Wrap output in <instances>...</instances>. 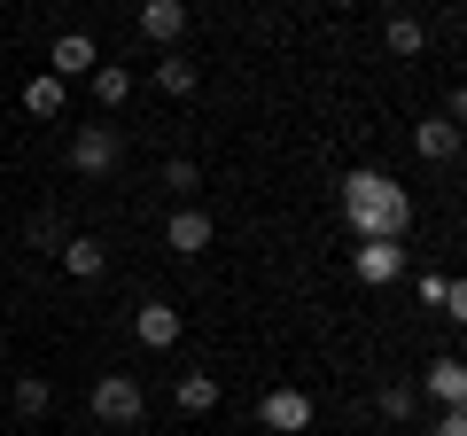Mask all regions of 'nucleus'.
Segmentation results:
<instances>
[{
    "label": "nucleus",
    "mask_w": 467,
    "mask_h": 436,
    "mask_svg": "<svg viewBox=\"0 0 467 436\" xmlns=\"http://www.w3.org/2000/svg\"><path fill=\"white\" fill-rule=\"evenodd\" d=\"M405 273V242H358V281L367 288H389Z\"/></svg>",
    "instance_id": "nucleus-5"
},
{
    "label": "nucleus",
    "mask_w": 467,
    "mask_h": 436,
    "mask_svg": "<svg viewBox=\"0 0 467 436\" xmlns=\"http://www.w3.org/2000/svg\"><path fill=\"white\" fill-rule=\"evenodd\" d=\"M343 218L358 242H405L413 226V195H405L389 171H350L343 180Z\"/></svg>",
    "instance_id": "nucleus-1"
},
{
    "label": "nucleus",
    "mask_w": 467,
    "mask_h": 436,
    "mask_svg": "<svg viewBox=\"0 0 467 436\" xmlns=\"http://www.w3.org/2000/svg\"><path fill=\"white\" fill-rule=\"evenodd\" d=\"M149 86H156V94H171V101H180V94H195V86H202V70H195V63H180V55H164V63L149 70Z\"/></svg>",
    "instance_id": "nucleus-12"
},
{
    "label": "nucleus",
    "mask_w": 467,
    "mask_h": 436,
    "mask_svg": "<svg viewBox=\"0 0 467 436\" xmlns=\"http://www.w3.org/2000/svg\"><path fill=\"white\" fill-rule=\"evenodd\" d=\"M47 405H55V382H47V374H16V413L39 420Z\"/></svg>",
    "instance_id": "nucleus-16"
},
{
    "label": "nucleus",
    "mask_w": 467,
    "mask_h": 436,
    "mask_svg": "<svg viewBox=\"0 0 467 436\" xmlns=\"http://www.w3.org/2000/svg\"><path fill=\"white\" fill-rule=\"evenodd\" d=\"M413 149L429 156V164H451V156H460V125H451V118H429V125H413Z\"/></svg>",
    "instance_id": "nucleus-11"
},
{
    "label": "nucleus",
    "mask_w": 467,
    "mask_h": 436,
    "mask_svg": "<svg viewBox=\"0 0 467 436\" xmlns=\"http://www.w3.org/2000/svg\"><path fill=\"white\" fill-rule=\"evenodd\" d=\"M24 109L32 118H63V78H32L24 86Z\"/></svg>",
    "instance_id": "nucleus-19"
},
{
    "label": "nucleus",
    "mask_w": 467,
    "mask_h": 436,
    "mask_svg": "<svg viewBox=\"0 0 467 436\" xmlns=\"http://www.w3.org/2000/svg\"><path fill=\"white\" fill-rule=\"evenodd\" d=\"M164 187H171V195H195V187H202V171L187 164V156H171V164H164Z\"/></svg>",
    "instance_id": "nucleus-21"
},
{
    "label": "nucleus",
    "mask_w": 467,
    "mask_h": 436,
    "mask_svg": "<svg viewBox=\"0 0 467 436\" xmlns=\"http://www.w3.org/2000/svg\"><path fill=\"white\" fill-rule=\"evenodd\" d=\"M86 86H94V101H101V109H117V101L133 94V70H117V63H94V70H86Z\"/></svg>",
    "instance_id": "nucleus-13"
},
{
    "label": "nucleus",
    "mask_w": 467,
    "mask_h": 436,
    "mask_svg": "<svg viewBox=\"0 0 467 436\" xmlns=\"http://www.w3.org/2000/svg\"><path fill=\"white\" fill-rule=\"evenodd\" d=\"M55 257H63V265L78 273V281H94V273L109 265V257H101V242H86V234H70V242H63V250H55Z\"/></svg>",
    "instance_id": "nucleus-15"
},
{
    "label": "nucleus",
    "mask_w": 467,
    "mask_h": 436,
    "mask_svg": "<svg viewBox=\"0 0 467 436\" xmlns=\"http://www.w3.org/2000/svg\"><path fill=\"white\" fill-rule=\"evenodd\" d=\"M429 436H467V413H460V405H444V420H436Z\"/></svg>",
    "instance_id": "nucleus-22"
},
{
    "label": "nucleus",
    "mask_w": 467,
    "mask_h": 436,
    "mask_svg": "<svg viewBox=\"0 0 467 436\" xmlns=\"http://www.w3.org/2000/svg\"><path fill=\"white\" fill-rule=\"evenodd\" d=\"M420 389H429L436 405H467V367H460V358L444 351V358H436L429 374H420Z\"/></svg>",
    "instance_id": "nucleus-8"
},
{
    "label": "nucleus",
    "mask_w": 467,
    "mask_h": 436,
    "mask_svg": "<svg viewBox=\"0 0 467 436\" xmlns=\"http://www.w3.org/2000/svg\"><path fill=\"white\" fill-rule=\"evenodd\" d=\"M117 125H78L70 133V171H86V180H101V171H117Z\"/></svg>",
    "instance_id": "nucleus-3"
},
{
    "label": "nucleus",
    "mask_w": 467,
    "mask_h": 436,
    "mask_svg": "<svg viewBox=\"0 0 467 436\" xmlns=\"http://www.w3.org/2000/svg\"><path fill=\"white\" fill-rule=\"evenodd\" d=\"M374 405H382V420H413L420 413V389L413 382H382V398H374Z\"/></svg>",
    "instance_id": "nucleus-18"
},
{
    "label": "nucleus",
    "mask_w": 467,
    "mask_h": 436,
    "mask_svg": "<svg viewBox=\"0 0 467 436\" xmlns=\"http://www.w3.org/2000/svg\"><path fill=\"white\" fill-rule=\"evenodd\" d=\"M86 405H94V420H109V429H133V420L140 413H149V398H140V382H133V374H101V382L94 389H86Z\"/></svg>",
    "instance_id": "nucleus-2"
},
{
    "label": "nucleus",
    "mask_w": 467,
    "mask_h": 436,
    "mask_svg": "<svg viewBox=\"0 0 467 436\" xmlns=\"http://www.w3.org/2000/svg\"><path fill=\"white\" fill-rule=\"evenodd\" d=\"M389 55H420V39H429V32H420V16H389Z\"/></svg>",
    "instance_id": "nucleus-20"
},
{
    "label": "nucleus",
    "mask_w": 467,
    "mask_h": 436,
    "mask_svg": "<svg viewBox=\"0 0 467 436\" xmlns=\"http://www.w3.org/2000/svg\"><path fill=\"white\" fill-rule=\"evenodd\" d=\"M171 398H180V413H211V405H218V374H180Z\"/></svg>",
    "instance_id": "nucleus-14"
},
{
    "label": "nucleus",
    "mask_w": 467,
    "mask_h": 436,
    "mask_svg": "<svg viewBox=\"0 0 467 436\" xmlns=\"http://www.w3.org/2000/svg\"><path fill=\"white\" fill-rule=\"evenodd\" d=\"M24 242H32V250H47V257H55V250H63V242H70V226H63V211H39L32 226H24Z\"/></svg>",
    "instance_id": "nucleus-17"
},
{
    "label": "nucleus",
    "mask_w": 467,
    "mask_h": 436,
    "mask_svg": "<svg viewBox=\"0 0 467 436\" xmlns=\"http://www.w3.org/2000/svg\"><path fill=\"white\" fill-rule=\"evenodd\" d=\"M94 63H101V55H94V39H86V32H63L47 47V78H86Z\"/></svg>",
    "instance_id": "nucleus-6"
},
{
    "label": "nucleus",
    "mask_w": 467,
    "mask_h": 436,
    "mask_svg": "<svg viewBox=\"0 0 467 436\" xmlns=\"http://www.w3.org/2000/svg\"><path fill=\"white\" fill-rule=\"evenodd\" d=\"M133 336L149 343V351H171V343H180V312H171V304H140V312H133Z\"/></svg>",
    "instance_id": "nucleus-7"
},
{
    "label": "nucleus",
    "mask_w": 467,
    "mask_h": 436,
    "mask_svg": "<svg viewBox=\"0 0 467 436\" xmlns=\"http://www.w3.org/2000/svg\"><path fill=\"white\" fill-rule=\"evenodd\" d=\"M257 413H265L273 436H304V429H312V398H304V389H265Z\"/></svg>",
    "instance_id": "nucleus-4"
},
{
    "label": "nucleus",
    "mask_w": 467,
    "mask_h": 436,
    "mask_svg": "<svg viewBox=\"0 0 467 436\" xmlns=\"http://www.w3.org/2000/svg\"><path fill=\"white\" fill-rule=\"evenodd\" d=\"M164 242H171L180 257H202V250H211V218H202V211H171Z\"/></svg>",
    "instance_id": "nucleus-10"
},
{
    "label": "nucleus",
    "mask_w": 467,
    "mask_h": 436,
    "mask_svg": "<svg viewBox=\"0 0 467 436\" xmlns=\"http://www.w3.org/2000/svg\"><path fill=\"white\" fill-rule=\"evenodd\" d=\"M140 32H149L156 47H171V39L187 32V0H149V8H140Z\"/></svg>",
    "instance_id": "nucleus-9"
}]
</instances>
